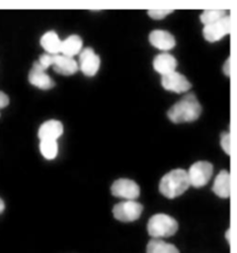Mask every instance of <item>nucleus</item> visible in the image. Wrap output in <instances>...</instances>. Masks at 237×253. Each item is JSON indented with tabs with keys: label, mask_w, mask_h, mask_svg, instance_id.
<instances>
[{
	"label": "nucleus",
	"mask_w": 237,
	"mask_h": 253,
	"mask_svg": "<svg viewBox=\"0 0 237 253\" xmlns=\"http://www.w3.org/2000/svg\"><path fill=\"white\" fill-rule=\"evenodd\" d=\"M212 192L223 199L230 196V175L228 171L221 170L216 175L212 184Z\"/></svg>",
	"instance_id": "obj_16"
},
{
	"label": "nucleus",
	"mask_w": 237,
	"mask_h": 253,
	"mask_svg": "<svg viewBox=\"0 0 237 253\" xmlns=\"http://www.w3.org/2000/svg\"><path fill=\"white\" fill-rule=\"evenodd\" d=\"M28 79L33 86L41 90H49L54 86V81L38 61L33 63V66L28 75Z\"/></svg>",
	"instance_id": "obj_10"
},
{
	"label": "nucleus",
	"mask_w": 237,
	"mask_h": 253,
	"mask_svg": "<svg viewBox=\"0 0 237 253\" xmlns=\"http://www.w3.org/2000/svg\"><path fill=\"white\" fill-rule=\"evenodd\" d=\"M111 193L125 201H135L139 197L140 189L136 182L126 178L116 180L111 186Z\"/></svg>",
	"instance_id": "obj_6"
},
{
	"label": "nucleus",
	"mask_w": 237,
	"mask_h": 253,
	"mask_svg": "<svg viewBox=\"0 0 237 253\" xmlns=\"http://www.w3.org/2000/svg\"><path fill=\"white\" fill-rule=\"evenodd\" d=\"M79 69L86 76H94L98 72L101 59L92 47H84L79 53Z\"/></svg>",
	"instance_id": "obj_8"
},
{
	"label": "nucleus",
	"mask_w": 237,
	"mask_h": 253,
	"mask_svg": "<svg viewBox=\"0 0 237 253\" xmlns=\"http://www.w3.org/2000/svg\"><path fill=\"white\" fill-rule=\"evenodd\" d=\"M227 14H226L225 10H222V9H210V10H204L200 14L199 19H200L201 23L203 24V26H205V25H209V24H212V23H215V22L221 20Z\"/></svg>",
	"instance_id": "obj_20"
},
{
	"label": "nucleus",
	"mask_w": 237,
	"mask_h": 253,
	"mask_svg": "<svg viewBox=\"0 0 237 253\" xmlns=\"http://www.w3.org/2000/svg\"><path fill=\"white\" fill-rule=\"evenodd\" d=\"M38 62L40 63V65L44 70H46L47 68H49V67L52 66L53 55L48 54V53H46V52H45V53H42V54L40 56Z\"/></svg>",
	"instance_id": "obj_22"
},
{
	"label": "nucleus",
	"mask_w": 237,
	"mask_h": 253,
	"mask_svg": "<svg viewBox=\"0 0 237 253\" xmlns=\"http://www.w3.org/2000/svg\"><path fill=\"white\" fill-rule=\"evenodd\" d=\"M5 210V204L3 202V200L0 198V213Z\"/></svg>",
	"instance_id": "obj_26"
},
{
	"label": "nucleus",
	"mask_w": 237,
	"mask_h": 253,
	"mask_svg": "<svg viewBox=\"0 0 237 253\" xmlns=\"http://www.w3.org/2000/svg\"><path fill=\"white\" fill-rule=\"evenodd\" d=\"M149 42L164 52L172 49L176 45L175 37L165 30H153L150 32L148 37Z\"/></svg>",
	"instance_id": "obj_11"
},
{
	"label": "nucleus",
	"mask_w": 237,
	"mask_h": 253,
	"mask_svg": "<svg viewBox=\"0 0 237 253\" xmlns=\"http://www.w3.org/2000/svg\"><path fill=\"white\" fill-rule=\"evenodd\" d=\"M231 17L226 15L221 20L203 26L202 35L203 38L209 42H216L230 33Z\"/></svg>",
	"instance_id": "obj_7"
},
{
	"label": "nucleus",
	"mask_w": 237,
	"mask_h": 253,
	"mask_svg": "<svg viewBox=\"0 0 237 253\" xmlns=\"http://www.w3.org/2000/svg\"><path fill=\"white\" fill-rule=\"evenodd\" d=\"M213 174V166L207 161H197L188 170L190 184L196 188L203 187Z\"/></svg>",
	"instance_id": "obj_4"
},
{
	"label": "nucleus",
	"mask_w": 237,
	"mask_h": 253,
	"mask_svg": "<svg viewBox=\"0 0 237 253\" xmlns=\"http://www.w3.org/2000/svg\"><path fill=\"white\" fill-rule=\"evenodd\" d=\"M83 49V42L80 36L71 35L62 41L61 44V54L73 57L74 55H79Z\"/></svg>",
	"instance_id": "obj_17"
},
{
	"label": "nucleus",
	"mask_w": 237,
	"mask_h": 253,
	"mask_svg": "<svg viewBox=\"0 0 237 253\" xmlns=\"http://www.w3.org/2000/svg\"><path fill=\"white\" fill-rule=\"evenodd\" d=\"M142 211L143 207L141 204L135 201H123L114 206L113 214L119 221L130 222L138 219Z\"/></svg>",
	"instance_id": "obj_5"
},
{
	"label": "nucleus",
	"mask_w": 237,
	"mask_h": 253,
	"mask_svg": "<svg viewBox=\"0 0 237 253\" xmlns=\"http://www.w3.org/2000/svg\"><path fill=\"white\" fill-rule=\"evenodd\" d=\"M40 42L46 53L51 55L60 54L62 41L59 39L58 35L54 31L45 32L41 36Z\"/></svg>",
	"instance_id": "obj_15"
},
{
	"label": "nucleus",
	"mask_w": 237,
	"mask_h": 253,
	"mask_svg": "<svg viewBox=\"0 0 237 253\" xmlns=\"http://www.w3.org/2000/svg\"><path fill=\"white\" fill-rule=\"evenodd\" d=\"M230 58L228 57L227 59H226V61H225V63H224V65L222 66V70H223V72H224V74L225 75H229V71H230Z\"/></svg>",
	"instance_id": "obj_25"
},
{
	"label": "nucleus",
	"mask_w": 237,
	"mask_h": 253,
	"mask_svg": "<svg viewBox=\"0 0 237 253\" xmlns=\"http://www.w3.org/2000/svg\"><path fill=\"white\" fill-rule=\"evenodd\" d=\"M201 106L194 93L185 95L167 112L169 120L175 124L190 123L198 119Z\"/></svg>",
	"instance_id": "obj_1"
},
{
	"label": "nucleus",
	"mask_w": 237,
	"mask_h": 253,
	"mask_svg": "<svg viewBox=\"0 0 237 253\" xmlns=\"http://www.w3.org/2000/svg\"><path fill=\"white\" fill-rule=\"evenodd\" d=\"M40 151L45 159L52 160L57 156L58 144L55 140H40Z\"/></svg>",
	"instance_id": "obj_19"
},
{
	"label": "nucleus",
	"mask_w": 237,
	"mask_h": 253,
	"mask_svg": "<svg viewBox=\"0 0 237 253\" xmlns=\"http://www.w3.org/2000/svg\"><path fill=\"white\" fill-rule=\"evenodd\" d=\"M177 230V220L166 213H156L152 215L147 223L148 234L154 239L170 237L174 235Z\"/></svg>",
	"instance_id": "obj_3"
},
{
	"label": "nucleus",
	"mask_w": 237,
	"mask_h": 253,
	"mask_svg": "<svg viewBox=\"0 0 237 253\" xmlns=\"http://www.w3.org/2000/svg\"><path fill=\"white\" fill-rule=\"evenodd\" d=\"M220 146L226 154H230V134L229 132H222L220 135Z\"/></svg>",
	"instance_id": "obj_23"
},
{
	"label": "nucleus",
	"mask_w": 237,
	"mask_h": 253,
	"mask_svg": "<svg viewBox=\"0 0 237 253\" xmlns=\"http://www.w3.org/2000/svg\"><path fill=\"white\" fill-rule=\"evenodd\" d=\"M9 105V97L2 91H0V109H3Z\"/></svg>",
	"instance_id": "obj_24"
},
{
	"label": "nucleus",
	"mask_w": 237,
	"mask_h": 253,
	"mask_svg": "<svg viewBox=\"0 0 237 253\" xmlns=\"http://www.w3.org/2000/svg\"><path fill=\"white\" fill-rule=\"evenodd\" d=\"M51 67L58 74L72 75L78 71L79 64L74 59V57L66 56L60 53L53 55V62Z\"/></svg>",
	"instance_id": "obj_13"
},
{
	"label": "nucleus",
	"mask_w": 237,
	"mask_h": 253,
	"mask_svg": "<svg viewBox=\"0 0 237 253\" xmlns=\"http://www.w3.org/2000/svg\"><path fill=\"white\" fill-rule=\"evenodd\" d=\"M161 84L165 90L175 93H185L192 87L191 82L186 78V76L177 71L162 76Z\"/></svg>",
	"instance_id": "obj_9"
},
{
	"label": "nucleus",
	"mask_w": 237,
	"mask_h": 253,
	"mask_svg": "<svg viewBox=\"0 0 237 253\" xmlns=\"http://www.w3.org/2000/svg\"><path fill=\"white\" fill-rule=\"evenodd\" d=\"M177 67V59L168 52L157 54L153 59V68L162 76L168 75L175 71Z\"/></svg>",
	"instance_id": "obj_14"
},
{
	"label": "nucleus",
	"mask_w": 237,
	"mask_h": 253,
	"mask_svg": "<svg viewBox=\"0 0 237 253\" xmlns=\"http://www.w3.org/2000/svg\"><path fill=\"white\" fill-rule=\"evenodd\" d=\"M190 185L188 172L178 168L171 170L161 178L159 182V191L164 197L174 199L185 193Z\"/></svg>",
	"instance_id": "obj_2"
},
{
	"label": "nucleus",
	"mask_w": 237,
	"mask_h": 253,
	"mask_svg": "<svg viewBox=\"0 0 237 253\" xmlns=\"http://www.w3.org/2000/svg\"><path fill=\"white\" fill-rule=\"evenodd\" d=\"M63 133V125L57 120H48L42 123L39 128L40 140H57Z\"/></svg>",
	"instance_id": "obj_12"
},
{
	"label": "nucleus",
	"mask_w": 237,
	"mask_h": 253,
	"mask_svg": "<svg viewBox=\"0 0 237 253\" xmlns=\"http://www.w3.org/2000/svg\"><path fill=\"white\" fill-rule=\"evenodd\" d=\"M171 13H173V10H169V9H152L147 11L148 16L154 20L164 19Z\"/></svg>",
	"instance_id": "obj_21"
},
{
	"label": "nucleus",
	"mask_w": 237,
	"mask_h": 253,
	"mask_svg": "<svg viewBox=\"0 0 237 253\" xmlns=\"http://www.w3.org/2000/svg\"><path fill=\"white\" fill-rule=\"evenodd\" d=\"M146 253H179V250L171 243L153 238L147 243Z\"/></svg>",
	"instance_id": "obj_18"
}]
</instances>
